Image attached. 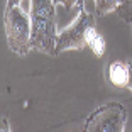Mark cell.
<instances>
[{
    "label": "cell",
    "instance_id": "1",
    "mask_svg": "<svg viewBox=\"0 0 132 132\" xmlns=\"http://www.w3.org/2000/svg\"><path fill=\"white\" fill-rule=\"evenodd\" d=\"M54 0H31L32 49L56 56L58 32H56Z\"/></svg>",
    "mask_w": 132,
    "mask_h": 132
},
{
    "label": "cell",
    "instance_id": "2",
    "mask_svg": "<svg viewBox=\"0 0 132 132\" xmlns=\"http://www.w3.org/2000/svg\"><path fill=\"white\" fill-rule=\"evenodd\" d=\"M5 36H7V43L12 53L26 56L32 49L31 15H27V12L19 5L7 7L5 10Z\"/></svg>",
    "mask_w": 132,
    "mask_h": 132
},
{
    "label": "cell",
    "instance_id": "3",
    "mask_svg": "<svg viewBox=\"0 0 132 132\" xmlns=\"http://www.w3.org/2000/svg\"><path fill=\"white\" fill-rule=\"evenodd\" d=\"M98 34L95 15L85 10V7H80V15L76 22L66 27L58 36V46H56V54L68 49H83L92 43V39Z\"/></svg>",
    "mask_w": 132,
    "mask_h": 132
},
{
    "label": "cell",
    "instance_id": "4",
    "mask_svg": "<svg viewBox=\"0 0 132 132\" xmlns=\"http://www.w3.org/2000/svg\"><path fill=\"white\" fill-rule=\"evenodd\" d=\"M127 122V110L120 103H107L97 109L85 122L88 132H122Z\"/></svg>",
    "mask_w": 132,
    "mask_h": 132
},
{
    "label": "cell",
    "instance_id": "5",
    "mask_svg": "<svg viewBox=\"0 0 132 132\" xmlns=\"http://www.w3.org/2000/svg\"><path fill=\"white\" fill-rule=\"evenodd\" d=\"M107 80L115 88H125L129 83V64L124 61H112L107 68Z\"/></svg>",
    "mask_w": 132,
    "mask_h": 132
},
{
    "label": "cell",
    "instance_id": "6",
    "mask_svg": "<svg viewBox=\"0 0 132 132\" xmlns=\"http://www.w3.org/2000/svg\"><path fill=\"white\" fill-rule=\"evenodd\" d=\"M127 0H95V15L102 17L112 10H117Z\"/></svg>",
    "mask_w": 132,
    "mask_h": 132
},
{
    "label": "cell",
    "instance_id": "7",
    "mask_svg": "<svg viewBox=\"0 0 132 132\" xmlns=\"http://www.w3.org/2000/svg\"><path fill=\"white\" fill-rule=\"evenodd\" d=\"M88 47L92 51H93V54L98 56V58H102V56L105 54V51H107V43H105V37L98 32L97 36H95L93 39H92V43L88 44Z\"/></svg>",
    "mask_w": 132,
    "mask_h": 132
},
{
    "label": "cell",
    "instance_id": "8",
    "mask_svg": "<svg viewBox=\"0 0 132 132\" xmlns=\"http://www.w3.org/2000/svg\"><path fill=\"white\" fill-rule=\"evenodd\" d=\"M54 4L64 5L68 10H71L75 5H78V7H83V5H85V0H54Z\"/></svg>",
    "mask_w": 132,
    "mask_h": 132
},
{
    "label": "cell",
    "instance_id": "9",
    "mask_svg": "<svg viewBox=\"0 0 132 132\" xmlns=\"http://www.w3.org/2000/svg\"><path fill=\"white\" fill-rule=\"evenodd\" d=\"M129 64V83H127V88L132 90V61H127Z\"/></svg>",
    "mask_w": 132,
    "mask_h": 132
},
{
    "label": "cell",
    "instance_id": "10",
    "mask_svg": "<svg viewBox=\"0 0 132 132\" xmlns=\"http://www.w3.org/2000/svg\"><path fill=\"white\" fill-rule=\"evenodd\" d=\"M20 0H7V7H15V5H19Z\"/></svg>",
    "mask_w": 132,
    "mask_h": 132
}]
</instances>
